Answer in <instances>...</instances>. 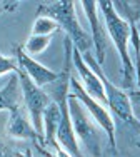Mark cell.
<instances>
[{
  "label": "cell",
  "instance_id": "1",
  "mask_svg": "<svg viewBox=\"0 0 140 157\" xmlns=\"http://www.w3.org/2000/svg\"><path fill=\"white\" fill-rule=\"evenodd\" d=\"M98 12H102L104 25L107 33L112 39L113 45L117 47V52L122 60V77H123V89H130L135 78V67L132 63L130 52H128V42H130V25L117 15L113 3L110 0L98 2Z\"/></svg>",
  "mask_w": 140,
  "mask_h": 157
},
{
  "label": "cell",
  "instance_id": "2",
  "mask_svg": "<svg viewBox=\"0 0 140 157\" xmlns=\"http://www.w3.org/2000/svg\"><path fill=\"white\" fill-rule=\"evenodd\" d=\"M39 15H47L57 20L60 29L65 30V37L72 40L73 47L80 52L85 54L90 52L94 44L92 37L82 29L75 15V2L65 0V2H49V3H40L39 5Z\"/></svg>",
  "mask_w": 140,
  "mask_h": 157
},
{
  "label": "cell",
  "instance_id": "3",
  "mask_svg": "<svg viewBox=\"0 0 140 157\" xmlns=\"http://www.w3.org/2000/svg\"><path fill=\"white\" fill-rule=\"evenodd\" d=\"M82 57H83V60H85L87 65L95 72V75L100 78L102 85H104V90H105L107 105L110 107L112 114L117 115V117H119L122 122H125V124H128V125H132V127H135V129L140 130V121L134 114L130 97L125 94L122 89H119L117 85H113L112 82L109 80L107 74L104 72L102 65H98V62H97V59H95V55L92 54V50L82 54Z\"/></svg>",
  "mask_w": 140,
  "mask_h": 157
},
{
  "label": "cell",
  "instance_id": "4",
  "mask_svg": "<svg viewBox=\"0 0 140 157\" xmlns=\"http://www.w3.org/2000/svg\"><path fill=\"white\" fill-rule=\"evenodd\" d=\"M68 110L77 140H80L92 157H102V134L97 127L98 124L73 94H68Z\"/></svg>",
  "mask_w": 140,
  "mask_h": 157
},
{
  "label": "cell",
  "instance_id": "5",
  "mask_svg": "<svg viewBox=\"0 0 140 157\" xmlns=\"http://www.w3.org/2000/svg\"><path fill=\"white\" fill-rule=\"evenodd\" d=\"M70 94H73L80 102L83 104V107L87 109V112L92 115L95 122L98 124L102 130L105 132L107 139H109V145L112 149L113 154H117V142H115V124H113V117L110 115V112L105 109V105H102L100 102L90 97L87 94V90L79 84L75 77H70Z\"/></svg>",
  "mask_w": 140,
  "mask_h": 157
},
{
  "label": "cell",
  "instance_id": "6",
  "mask_svg": "<svg viewBox=\"0 0 140 157\" xmlns=\"http://www.w3.org/2000/svg\"><path fill=\"white\" fill-rule=\"evenodd\" d=\"M17 75L20 78L22 94H24V104H25V107H27L30 122H32V125L35 127L37 132L43 136V112L49 107V104L52 102V99H50L49 94H47L42 87L35 85L34 82H32V78L22 69L17 72Z\"/></svg>",
  "mask_w": 140,
  "mask_h": 157
},
{
  "label": "cell",
  "instance_id": "7",
  "mask_svg": "<svg viewBox=\"0 0 140 157\" xmlns=\"http://www.w3.org/2000/svg\"><path fill=\"white\" fill-rule=\"evenodd\" d=\"M85 17L92 29V44L95 48V59L98 65H104L105 62V52H107V37H105V25L100 20V12H98V2L94 0H83L80 2Z\"/></svg>",
  "mask_w": 140,
  "mask_h": 157
},
{
  "label": "cell",
  "instance_id": "8",
  "mask_svg": "<svg viewBox=\"0 0 140 157\" xmlns=\"http://www.w3.org/2000/svg\"><path fill=\"white\" fill-rule=\"evenodd\" d=\"M15 59L18 62V67H20V69L32 78V82H34L35 85H39V87L50 85L58 78V72H53L52 69H49V67L42 65L40 62H37L34 57L27 55L24 50V47H20V45L15 47Z\"/></svg>",
  "mask_w": 140,
  "mask_h": 157
},
{
  "label": "cell",
  "instance_id": "9",
  "mask_svg": "<svg viewBox=\"0 0 140 157\" xmlns=\"http://www.w3.org/2000/svg\"><path fill=\"white\" fill-rule=\"evenodd\" d=\"M7 134L13 139H28V140H34L37 142L39 145V151L45 155H50L49 152L43 149V136L39 134L35 130V127L32 125V122L25 117L24 110L17 109V110H12L10 112V117H9V122H7Z\"/></svg>",
  "mask_w": 140,
  "mask_h": 157
},
{
  "label": "cell",
  "instance_id": "10",
  "mask_svg": "<svg viewBox=\"0 0 140 157\" xmlns=\"http://www.w3.org/2000/svg\"><path fill=\"white\" fill-rule=\"evenodd\" d=\"M72 65L75 67L77 72H79V75L83 82V89L87 90V94L90 97H94L97 102H100L102 105H107L105 90H104V85H102L100 78L95 75V72L85 63L82 54H80L75 47H73V50H72Z\"/></svg>",
  "mask_w": 140,
  "mask_h": 157
},
{
  "label": "cell",
  "instance_id": "11",
  "mask_svg": "<svg viewBox=\"0 0 140 157\" xmlns=\"http://www.w3.org/2000/svg\"><path fill=\"white\" fill-rule=\"evenodd\" d=\"M24 94H22L20 78L17 74H12L5 85L0 89V112L2 110H17L22 107Z\"/></svg>",
  "mask_w": 140,
  "mask_h": 157
},
{
  "label": "cell",
  "instance_id": "12",
  "mask_svg": "<svg viewBox=\"0 0 140 157\" xmlns=\"http://www.w3.org/2000/svg\"><path fill=\"white\" fill-rule=\"evenodd\" d=\"M50 42H52V35H30L24 44V50L27 55L34 57V55L42 54L50 45Z\"/></svg>",
  "mask_w": 140,
  "mask_h": 157
},
{
  "label": "cell",
  "instance_id": "13",
  "mask_svg": "<svg viewBox=\"0 0 140 157\" xmlns=\"http://www.w3.org/2000/svg\"><path fill=\"white\" fill-rule=\"evenodd\" d=\"M58 29H60V25L52 17L39 15L34 22V27H32V35H52Z\"/></svg>",
  "mask_w": 140,
  "mask_h": 157
},
{
  "label": "cell",
  "instance_id": "14",
  "mask_svg": "<svg viewBox=\"0 0 140 157\" xmlns=\"http://www.w3.org/2000/svg\"><path fill=\"white\" fill-rule=\"evenodd\" d=\"M18 70H20V67H18L17 59L5 57V55L0 54V77L5 75V74H17Z\"/></svg>",
  "mask_w": 140,
  "mask_h": 157
},
{
  "label": "cell",
  "instance_id": "15",
  "mask_svg": "<svg viewBox=\"0 0 140 157\" xmlns=\"http://www.w3.org/2000/svg\"><path fill=\"white\" fill-rule=\"evenodd\" d=\"M17 154H13L12 149L5 144L2 139H0V157H15Z\"/></svg>",
  "mask_w": 140,
  "mask_h": 157
},
{
  "label": "cell",
  "instance_id": "16",
  "mask_svg": "<svg viewBox=\"0 0 140 157\" xmlns=\"http://www.w3.org/2000/svg\"><path fill=\"white\" fill-rule=\"evenodd\" d=\"M3 5H5V9H7V7H9V9H15L18 3H17V2H12V3H3ZM5 9H0V15H2V12H3Z\"/></svg>",
  "mask_w": 140,
  "mask_h": 157
},
{
  "label": "cell",
  "instance_id": "17",
  "mask_svg": "<svg viewBox=\"0 0 140 157\" xmlns=\"http://www.w3.org/2000/svg\"><path fill=\"white\" fill-rule=\"evenodd\" d=\"M137 32H138V35H140V18H138V22H137Z\"/></svg>",
  "mask_w": 140,
  "mask_h": 157
},
{
  "label": "cell",
  "instance_id": "18",
  "mask_svg": "<svg viewBox=\"0 0 140 157\" xmlns=\"http://www.w3.org/2000/svg\"><path fill=\"white\" fill-rule=\"evenodd\" d=\"M138 142H140V139H138Z\"/></svg>",
  "mask_w": 140,
  "mask_h": 157
}]
</instances>
